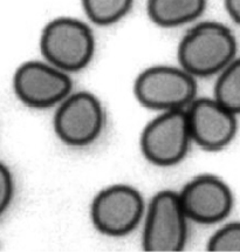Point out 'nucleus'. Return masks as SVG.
Instances as JSON below:
<instances>
[{
    "instance_id": "dca6fc26",
    "label": "nucleus",
    "mask_w": 240,
    "mask_h": 252,
    "mask_svg": "<svg viewBox=\"0 0 240 252\" xmlns=\"http://www.w3.org/2000/svg\"><path fill=\"white\" fill-rule=\"evenodd\" d=\"M225 8L227 13L235 23L240 20V0H225Z\"/></svg>"
},
{
    "instance_id": "f03ea898",
    "label": "nucleus",
    "mask_w": 240,
    "mask_h": 252,
    "mask_svg": "<svg viewBox=\"0 0 240 252\" xmlns=\"http://www.w3.org/2000/svg\"><path fill=\"white\" fill-rule=\"evenodd\" d=\"M41 52L47 61L63 72H76L90 63L94 54V35L82 21L59 18L42 31Z\"/></svg>"
},
{
    "instance_id": "9b49d317",
    "label": "nucleus",
    "mask_w": 240,
    "mask_h": 252,
    "mask_svg": "<svg viewBox=\"0 0 240 252\" xmlns=\"http://www.w3.org/2000/svg\"><path fill=\"white\" fill-rule=\"evenodd\" d=\"M205 5L206 0H148V14L157 25L174 27L197 19Z\"/></svg>"
},
{
    "instance_id": "f257e3e1",
    "label": "nucleus",
    "mask_w": 240,
    "mask_h": 252,
    "mask_svg": "<svg viewBox=\"0 0 240 252\" xmlns=\"http://www.w3.org/2000/svg\"><path fill=\"white\" fill-rule=\"evenodd\" d=\"M237 41L232 32L219 23L209 21L193 27L181 39L178 60L192 76L219 73L236 59Z\"/></svg>"
},
{
    "instance_id": "39448f33",
    "label": "nucleus",
    "mask_w": 240,
    "mask_h": 252,
    "mask_svg": "<svg viewBox=\"0 0 240 252\" xmlns=\"http://www.w3.org/2000/svg\"><path fill=\"white\" fill-rule=\"evenodd\" d=\"M144 208V199L137 189L115 184L95 196L90 207L91 222L103 235L122 237L136 229Z\"/></svg>"
},
{
    "instance_id": "2eb2a0df",
    "label": "nucleus",
    "mask_w": 240,
    "mask_h": 252,
    "mask_svg": "<svg viewBox=\"0 0 240 252\" xmlns=\"http://www.w3.org/2000/svg\"><path fill=\"white\" fill-rule=\"evenodd\" d=\"M14 196L13 175L6 164L0 162V216L7 210Z\"/></svg>"
},
{
    "instance_id": "0eeeda50",
    "label": "nucleus",
    "mask_w": 240,
    "mask_h": 252,
    "mask_svg": "<svg viewBox=\"0 0 240 252\" xmlns=\"http://www.w3.org/2000/svg\"><path fill=\"white\" fill-rule=\"evenodd\" d=\"M103 127L102 104L88 92L64 97L55 113V133L67 146L76 148L89 146L100 137Z\"/></svg>"
},
{
    "instance_id": "6e6552de",
    "label": "nucleus",
    "mask_w": 240,
    "mask_h": 252,
    "mask_svg": "<svg viewBox=\"0 0 240 252\" xmlns=\"http://www.w3.org/2000/svg\"><path fill=\"white\" fill-rule=\"evenodd\" d=\"M14 92L25 104L48 108L67 97L72 80L66 72L51 63L29 61L18 68L13 80Z\"/></svg>"
},
{
    "instance_id": "1a4fd4ad",
    "label": "nucleus",
    "mask_w": 240,
    "mask_h": 252,
    "mask_svg": "<svg viewBox=\"0 0 240 252\" xmlns=\"http://www.w3.org/2000/svg\"><path fill=\"white\" fill-rule=\"evenodd\" d=\"M181 207L189 220L202 224L221 222L233 208L230 187L214 175H199L178 192Z\"/></svg>"
},
{
    "instance_id": "f8f14e48",
    "label": "nucleus",
    "mask_w": 240,
    "mask_h": 252,
    "mask_svg": "<svg viewBox=\"0 0 240 252\" xmlns=\"http://www.w3.org/2000/svg\"><path fill=\"white\" fill-rule=\"evenodd\" d=\"M214 87V101L233 114L240 110V63L235 59L223 70Z\"/></svg>"
},
{
    "instance_id": "7ed1b4c3",
    "label": "nucleus",
    "mask_w": 240,
    "mask_h": 252,
    "mask_svg": "<svg viewBox=\"0 0 240 252\" xmlns=\"http://www.w3.org/2000/svg\"><path fill=\"white\" fill-rule=\"evenodd\" d=\"M187 220L178 192L162 190L148 207L143 230V248L150 252L181 251L187 241Z\"/></svg>"
},
{
    "instance_id": "9d476101",
    "label": "nucleus",
    "mask_w": 240,
    "mask_h": 252,
    "mask_svg": "<svg viewBox=\"0 0 240 252\" xmlns=\"http://www.w3.org/2000/svg\"><path fill=\"white\" fill-rule=\"evenodd\" d=\"M236 116L212 99L193 100L186 112L191 140L209 152L224 149L236 136Z\"/></svg>"
},
{
    "instance_id": "20e7f679",
    "label": "nucleus",
    "mask_w": 240,
    "mask_h": 252,
    "mask_svg": "<svg viewBox=\"0 0 240 252\" xmlns=\"http://www.w3.org/2000/svg\"><path fill=\"white\" fill-rule=\"evenodd\" d=\"M195 78L183 68L156 66L138 75L135 95L144 107L159 110L181 109L195 100Z\"/></svg>"
},
{
    "instance_id": "423d86ee",
    "label": "nucleus",
    "mask_w": 240,
    "mask_h": 252,
    "mask_svg": "<svg viewBox=\"0 0 240 252\" xmlns=\"http://www.w3.org/2000/svg\"><path fill=\"white\" fill-rule=\"evenodd\" d=\"M191 141L186 112L167 110L144 128L141 149L150 163L171 167L185 158Z\"/></svg>"
},
{
    "instance_id": "ddd939ff",
    "label": "nucleus",
    "mask_w": 240,
    "mask_h": 252,
    "mask_svg": "<svg viewBox=\"0 0 240 252\" xmlns=\"http://www.w3.org/2000/svg\"><path fill=\"white\" fill-rule=\"evenodd\" d=\"M134 0H82L88 18L101 26L118 23L130 10Z\"/></svg>"
},
{
    "instance_id": "4468645a",
    "label": "nucleus",
    "mask_w": 240,
    "mask_h": 252,
    "mask_svg": "<svg viewBox=\"0 0 240 252\" xmlns=\"http://www.w3.org/2000/svg\"><path fill=\"white\" fill-rule=\"evenodd\" d=\"M208 250L212 252L240 251V224L232 222L220 227L208 243Z\"/></svg>"
}]
</instances>
